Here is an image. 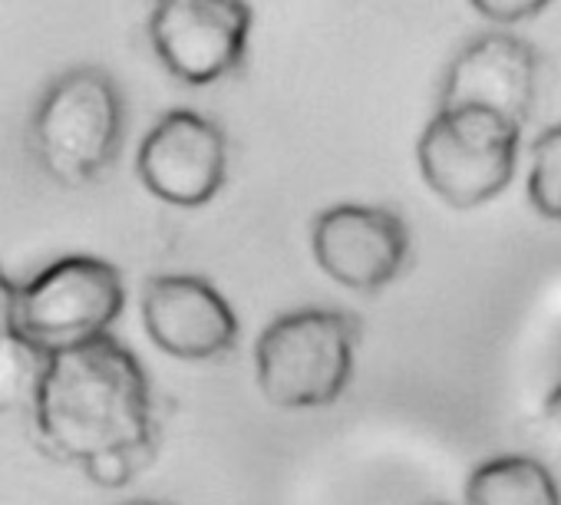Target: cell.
<instances>
[{
    "label": "cell",
    "mask_w": 561,
    "mask_h": 505,
    "mask_svg": "<svg viewBox=\"0 0 561 505\" xmlns=\"http://www.w3.org/2000/svg\"><path fill=\"white\" fill-rule=\"evenodd\" d=\"M34 423L47 449L119 489L152 459V387L129 347L113 334L50 354Z\"/></svg>",
    "instance_id": "obj_1"
},
{
    "label": "cell",
    "mask_w": 561,
    "mask_h": 505,
    "mask_svg": "<svg viewBox=\"0 0 561 505\" xmlns=\"http://www.w3.org/2000/svg\"><path fill=\"white\" fill-rule=\"evenodd\" d=\"M126 139V100L100 67L60 73L31 116V152L47 179L60 185L96 182Z\"/></svg>",
    "instance_id": "obj_2"
},
{
    "label": "cell",
    "mask_w": 561,
    "mask_h": 505,
    "mask_svg": "<svg viewBox=\"0 0 561 505\" xmlns=\"http://www.w3.org/2000/svg\"><path fill=\"white\" fill-rule=\"evenodd\" d=\"M360 321L347 311L301 308L274 318L254 344L261 397L277 410H324L354 377Z\"/></svg>",
    "instance_id": "obj_3"
},
{
    "label": "cell",
    "mask_w": 561,
    "mask_h": 505,
    "mask_svg": "<svg viewBox=\"0 0 561 505\" xmlns=\"http://www.w3.org/2000/svg\"><path fill=\"white\" fill-rule=\"evenodd\" d=\"M518 146L522 126L492 110H436L416 139V165L446 205L479 208L512 182Z\"/></svg>",
    "instance_id": "obj_4"
},
{
    "label": "cell",
    "mask_w": 561,
    "mask_h": 505,
    "mask_svg": "<svg viewBox=\"0 0 561 505\" xmlns=\"http://www.w3.org/2000/svg\"><path fill=\"white\" fill-rule=\"evenodd\" d=\"M126 305L119 268L100 259H60L21 288L18 331L57 354L110 334Z\"/></svg>",
    "instance_id": "obj_5"
},
{
    "label": "cell",
    "mask_w": 561,
    "mask_h": 505,
    "mask_svg": "<svg viewBox=\"0 0 561 505\" xmlns=\"http://www.w3.org/2000/svg\"><path fill=\"white\" fill-rule=\"evenodd\" d=\"M254 11L248 0H152L149 44L185 87H211L248 60Z\"/></svg>",
    "instance_id": "obj_6"
},
{
    "label": "cell",
    "mask_w": 561,
    "mask_h": 505,
    "mask_svg": "<svg viewBox=\"0 0 561 505\" xmlns=\"http://www.w3.org/2000/svg\"><path fill=\"white\" fill-rule=\"evenodd\" d=\"M318 268L337 285L374 295L393 285L410 262V228L383 205H331L311 221Z\"/></svg>",
    "instance_id": "obj_7"
},
{
    "label": "cell",
    "mask_w": 561,
    "mask_h": 505,
    "mask_svg": "<svg viewBox=\"0 0 561 505\" xmlns=\"http://www.w3.org/2000/svg\"><path fill=\"white\" fill-rule=\"evenodd\" d=\"M136 172L159 202L175 208H202L228 179L225 129L195 110H169L146 133L136 156Z\"/></svg>",
    "instance_id": "obj_8"
},
{
    "label": "cell",
    "mask_w": 561,
    "mask_h": 505,
    "mask_svg": "<svg viewBox=\"0 0 561 505\" xmlns=\"http://www.w3.org/2000/svg\"><path fill=\"white\" fill-rule=\"evenodd\" d=\"M538 50L518 34H479L449 60L436 110L479 106L525 126L538 96Z\"/></svg>",
    "instance_id": "obj_9"
},
{
    "label": "cell",
    "mask_w": 561,
    "mask_h": 505,
    "mask_svg": "<svg viewBox=\"0 0 561 505\" xmlns=\"http://www.w3.org/2000/svg\"><path fill=\"white\" fill-rule=\"evenodd\" d=\"M142 324L175 360H221L238 344L231 305L198 275H159L142 288Z\"/></svg>",
    "instance_id": "obj_10"
},
{
    "label": "cell",
    "mask_w": 561,
    "mask_h": 505,
    "mask_svg": "<svg viewBox=\"0 0 561 505\" xmlns=\"http://www.w3.org/2000/svg\"><path fill=\"white\" fill-rule=\"evenodd\" d=\"M466 505H561V489L538 459L495 456L472 469Z\"/></svg>",
    "instance_id": "obj_11"
},
{
    "label": "cell",
    "mask_w": 561,
    "mask_h": 505,
    "mask_svg": "<svg viewBox=\"0 0 561 505\" xmlns=\"http://www.w3.org/2000/svg\"><path fill=\"white\" fill-rule=\"evenodd\" d=\"M50 364V351L34 344L21 331L0 334V416L34 410L44 374Z\"/></svg>",
    "instance_id": "obj_12"
},
{
    "label": "cell",
    "mask_w": 561,
    "mask_h": 505,
    "mask_svg": "<svg viewBox=\"0 0 561 505\" xmlns=\"http://www.w3.org/2000/svg\"><path fill=\"white\" fill-rule=\"evenodd\" d=\"M525 192L541 218L561 221V123L535 136Z\"/></svg>",
    "instance_id": "obj_13"
},
{
    "label": "cell",
    "mask_w": 561,
    "mask_h": 505,
    "mask_svg": "<svg viewBox=\"0 0 561 505\" xmlns=\"http://www.w3.org/2000/svg\"><path fill=\"white\" fill-rule=\"evenodd\" d=\"M469 4L485 21H492L499 27H512V24H522V21H535L551 4V0H469Z\"/></svg>",
    "instance_id": "obj_14"
},
{
    "label": "cell",
    "mask_w": 561,
    "mask_h": 505,
    "mask_svg": "<svg viewBox=\"0 0 561 505\" xmlns=\"http://www.w3.org/2000/svg\"><path fill=\"white\" fill-rule=\"evenodd\" d=\"M538 433L545 436V443L561 452V383L545 397L541 413H538Z\"/></svg>",
    "instance_id": "obj_15"
},
{
    "label": "cell",
    "mask_w": 561,
    "mask_h": 505,
    "mask_svg": "<svg viewBox=\"0 0 561 505\" xmlns=\"http://www.w3.org/2000/svg\"><path fill=\"white\" fill-rule=\"evenodd\" d=\"M18 311H21V288L0 272V334L18 331Z\"/></svg>",
    "instance_id": "obj_16"
},
{
    "label": "cell",
    "mask_w": 561,
    "mask_h": 505,
    "mask_svg": "<svg viewBox=\"0 0 561 505\" xmlns=\"http://www.w3.org/2000/svg\"><path fill=\"white\" fill-rule=\"evenodd\" d=\"M129 505H159V502H129Z\"/></svg>",
    "instance_id": "obj_17"
}]
</instances>
